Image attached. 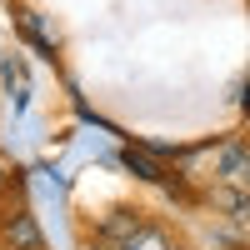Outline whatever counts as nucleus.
<instances>
[{
	"mask_svg": "<svg viewBox=\"0 0 250 250\" xmlns=\"http://www.w3.org/2000/svg\"><path fill=\"white\" fill-rule=\"evenodd\" d=\"M5 240H10V250H45V235H40L35 215H25V210L15 220H5Z\"/></svg>",
	"mask_w": 250,
	"mask_h": 250,
	"instance_id": "f03ea898",
	"label": "nucleus"
},
{
	"mask_svg": "<svg viewBox=\"0 0 250 250\" xmlns=\"http://www.w3.org/2000/svg\"><path fill=\"white\" fill-rule=\"evenodd\" d=\"M85 250H115V245H100V240H90V245H85Z\"/></svg>",
	"mask_w": 250,
	"mask_h": 250,
	"instance_id": "6e6552de",
	"label": "nucleus"
},
{
	"mask_svg": "<svg viewBox=\"0 0 250 250\" xmlns=\"http://www.w3.org/2000/svg\"><path fill=\"white\" fill-rule=\"evenodd\" d=\"M10 185V165H5V155H0V190Z\"/></svg>",
	"mask_w": 250,
	"mask_h": 250,
	"instance_id": "0eeeda50",
	"label": "nucleus"
},
{
	"mask_svg": "<svg viewBox=\"0 0 250 250\" xmlns=\"http://www.w3.org/2000/svg\"><path fill=\"white\" fill-rule=\"evenodd\" d=\"M245 175H250V160H245V140H230L220 150V180L230 185V190H240L245 185Z\"/></svg>",
	"mask_w": 250,
	"mask_h": 250,
	"instance_id": "7ed1b4c3",
	"label": "nucleus"
},
{
	"mask_svg": "<svg viewBox=\"0 0 250 250\" xmlns=\"http://www.w3.org/2000/svg\"><path fill=\"white\" fill-rule=\"evenodd\" d=\"M140 225H145V210H135V205H110V210L100 215L95 240H100V245H125Z\"/></svg>",
	"mask_w": 250,
	"mask_h": 250,
	"instance_id": "f257e3e1",
	"label": "nucleus"
},
{
	"mask_svg": "<svg viewBox=\"0 0 250 250\" xmlns=\"http://www.w3.org/2000/svg\"><path fill=\"white\" fill-rule=\"evenodd\" d=\"M220 200L230 205V215H235V220H245V195H240V190H220Z\"/></svg>",
	"mask_w": 250,
	"mask_h": 250,
	"instance_id": "423d86ee",
	"label": "nucleus"
},
{
	"mask_svg": "<svg viewBox=\"0 0 250 250\" xmlns=\"http://www.w3.org/2000/svg\"><path fill=\"white\" fill-rule=\"evenodd\" d=\"M120 160H125V170H130L135 180H150V185H160V180H165V170H160V165H150V160H145L140 150H125Z\"/></svg>",
	"mask_w": 250,
	"mask_h": 250,
	"instance_id": "39448f33",
	"label": "nucleus"
},
{
	"mask_svg": "<svg viewBox=\"0 0 250 250\" xmlns=\"http://www.w3.org/2000/svg\"><path fill=\"white\" fill-rule=\"evenodd\" d=\"M170 250H185V245H170Z\"/></svg>",
	"mask_w": 250,
	"mask_h": 250,
	"instance_id": "1a4fd4ad",
	"label": "nucleus"
},
{
	"mask_svg": "<svg viewBox=\"0 0 250 250\" xmlns=\"http://www.w3.org/2000/svg\"><path fill=\"white\" fill-rule=\"evenodd\" d=\"M115 250H170V235H165L160 225H150V220H145L140 230L125 240V245H115Z\"/></svg>",
	"mask_w": 250,
	"mask_h": 250,
	"instance_id": "20e7f679",
	"label": "nucleus"
}]
</instances>
